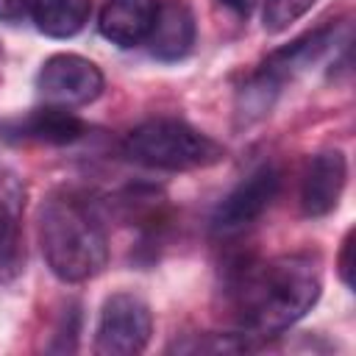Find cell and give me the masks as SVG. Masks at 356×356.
<instances>
[{"mask_svg":"<svg viewBox=\"0 0 356 356\" xmlns=\"http://www.w3.org/2000/svg\"><path fill=\"white\" fill-rule=\"evenodd\" d=\"M320 261L309 253L239 259L222 278V309L248 337H275L320 300Z\"/></svg>","mask_w":356,"mask_h":356,"instance_id":"obj_1","label":"cell"},{"mask_svg":"<svg viewBox=\"0 0 356 356\" xmlns=\"http://www.w3.org/2000/svg\"><path fill=\"white\" fill-rule=\"evenodd\" d=\"M39 248L50 273L64 284H81L108 264V236L97 209L72 189L50 192L36 214Z\"/></svg>","mask_w":356,"mask_h":356,"instance_id":"obj_2","label":"cell"},{"mask_svg":"<svg viewBox=\"0 0 356 356\" xmlns=\"http://www.w3.org/2000/svg\"><path fill=\"white\" fill-rule=\"evenodd\" d=\"M122 150L131 161L167 172L203 170L225 159V147L217 139L175 117H156L136 125L125 136Z\"/></svg>","mask_w":356,"mask_h":356,"instance_id":"obj_3","label":"cell"},{"mask_svg":"<svg viewBox=\"0 0 356 356\" xmlns=\"http://www.w3.org/2000/svg\"><path fill=\"white\" fill-rule=\"evenodd\" d=\"M150 334V306L136 292H114L103 300L95 328V350L100 356H134L147 348Z\"/></svg>","mask_w":356,"mask_h":356,"instance_id":"obj_4","label":"cell"},{"mask_svg":"<svg viewBox=\"0 0 356 356\" xmlns=\"http://www.w3.org/2000/svg\"><path fill=\"white\" fill-rule=\"evenodd\" d=\"M106 78L100 67L78 53H56L36 72V92L47 106L78 108L103 95Z\"/></svg>","mask_w":356,"mask_h":356,"instance_id":"obj_5","label":"cell"},{"mask_svg":"<svg viewBox=\"0 0 356 356\" xmlns=\"http://www.w3.org/2000/svg\"><path fill=\"white\" fill-rule=\"evenodd\" d=\"M284 172L275 164H261L256 167L248 178H242L214 209L211 214V231L217 236H234L253 225L281 195Z\"/></svg>","mask_w":356,"mask_h":356,"instance_id":"obj_6","label":"cell"},{"mask_svg":"<svg viewBox=\"0 0 356 356\" xmlns=\"http://www.w3.org/2000/svg\"><path fill=\"white\" fill-rule=\"evenodd\" d=\"M348 184V159L342 150H323L309 159L300 178V211L306 217H325L339 206Z\"/></svg>","mask_w":356,"mask_h":356,"instance_id":"obj_7","label":"cell"},{"mask_svg":"<svg viewBox=\"0 0 356 356\" xmlns=\"http://www.w3.org/2000/svg\"><path fill=\"white\" fill-rule=\"evenodd\" d=\"M0 134L6 139L39 142V145H72L86 134V122L61 106H42L19 120L0 122Z\"/></svg>","mask_w":356,"mask_h":356,"instance_id":"obj_8","label":"cell"},{"mask_svg":"<svg viewBox=\"0 0 356 356\" xmlns=\"http://www.w3.org/2000/svg\"><path fill=\"white\" fill-rule=\"evenodd\" d=\"M159 6L161 0H106L97 28L117 47L145 44L156 25Z\"/></svg>","mask_w":356,"mask_h":356,"instance_id":"obj_9","label":"cell"},{"mask_svg":"<svg viewBox=\"0 0 356 356\" xmlns=\"http://www.w3.org/2000/svg\"><path fill=\"white\" fill-rule=\"evenodd\" d=\"M195 36H197V25L189 6L181 0H170L159 6V17L147 36V47L150 56L159 61H181L192 53Z\"/></svg>","mask_w":356,"mask_h":356,"instance_id":"obj_10","label":"cell"},{"mask_svg":"<svg viewBox=\"0 0 356 356\" xmlns=\"http://www.w3.org/2000/svg\"><path fill=\"white\" fill-rule=\"evenodd\" d=\"M334 39H337V25H323L317 31H309V33L298 36L295 42H289L286 47L270 53L267 61L261 64V72L267 78H273L278 86H284L289 78H295L298 72H303L306 67L320 61L331 50Z\"/></svg>","mask_w":356,"mask_h":356,"instance_id":"obj_11","label":"cell"},{"mask_svg":"<svg viewBox=\"0 0 356 356\" xmlns=\"http://www.w3.org/2000/svg\"><path fill=\"white\" fill-rule=\"evenodd\" d=\"M92 17L89 0H33L31 19L50 39H70L83 31Z\"/></svg>","mask_w":356,"mask_h":356,"instance_id":"obj_12","label":"cell"},{"mask_svg":"<svg viewBox=\"0 0 356 356\" xmlns=\"http://www.w3.org/2000/svg\"><path fill=\"white\" fill-rule=\"evenodd\" d=\"M281 86L267 78L261 70L256 75H250V81L239 89V97H236V125H253L256 120H261L264 114H270L275 97H278Z\"/></svg>","mask_w":356,"mask_h":356,"instance_id":"obj_13","label":"cell"},{"mask_svg":"<svg viewBox=\"0 0 356 356\" xmlns=\"http://www.w3.org/2000/svg\"><path fill=\"white\" fill-rule=\"evenodd\" d=\"M22 234L17 211L0 200V284L11 281L22 267Z\"/></svg>","mask_w":356,"mask_h":356,"instance_id":"obj_14","label":"cell"},{"mask_svg":"<svg viewBox=\"0 0 356 356\" xmlns=\"http://www.w3.org/2000/svg\"><path fill=\"white\" fill-rule=\"evenodd\" d=\"M317 0H264V31L267 33H281L286 31L292 22H298L303 14H309L314 8Z\"/></svg>","mask_w":356,"mask_h":356,"instance_id":"obj_15","label":"cell"},{"mask_svg":"<svg viewBox=\"0 0 356 356\" xmlns=\"http://www.w3.org/2000/svg\"><path fill=\"white\" fill-rule=\"evenodd\" d=\"M337 267H339V278L345 286H353V228L345 234L342 239V250H339V259H337Z\"/></svg>","mask_w":356,"mask_h":356,"instance_id":"obj_16","label":"cell"},{"mask_svg":"<svg viewBox=\"0 0 356 356\" xmlns=\"http://www.w3.org/2000/svg\"><path fill=\"white\" fill-rule=\"evenodd\" d=\"M33 0H0V22H22L31 17Z\"/></svg>","mask_w":356,"mask_h":356,"instance_id":"obj_17","label":"cell"},{"mask_svg":"<svg viewBox=\"0 0 356 356\" xmlns=\"http://www.w3.org/2000/svg\"><path fill=\"white\" fill-rule=\"evenodd\" d=\"M220 6H225V8L234 11L236 17H245V19H248V14L253 11L256 0H220Z\"/></svg>","mask_w":356,"mask_h":356,"instance_id":"obj_18","label":"cell"},{"mask_svg":"<svg viewBox=\"0 0 356 356\" xmlns=\"http://www.w3.org/2000/svg\"><path fill=\"white\" fill-rule=\"evenodd\" d=\"M0 56H3V53H0Z\"/></svg>","mask_w":356,"mask_h":356,"instance_id":"obj_19","label":"cell"}]
</instances>
